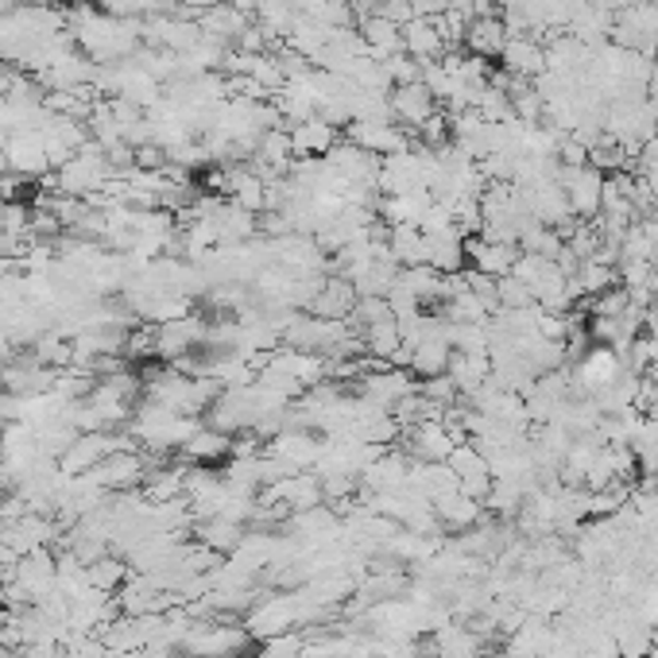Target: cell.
Returning a JSON list of instances; mask_svg holds the SVG:
<instances>
[{
    "label": "cell",
    "instance_id": "23",
    "mask_svg": "<svg viewBox=\"0 0 658 658\" xmlns=\"http://www.w3.org/2000/svg\"><path fill=\"white\" fill-rule=\"evenodd\" d=\"M570 279H573V287H577V295H582V299H593V295H605L608 287H615V283H620V275H615V267H608V264L582 260Z\"/></svg>",
    "mask_w": 658,
    "mask_h": 658
},
{
    "label": "cell",
    "instance_id": "8",
    "mask_svg": "<svg viewBox=\"0 0 658 658\" xmlns=\"http://www.w3.org/2000/svg\"><path fill=\"white\" fill-rule=\"evenodd\" d=\"M318 454H322V442H318L310 430L287 427V430H279V434H275V442H272V457H279V462L287 465L291 472L314 469Z\"/></svg>",
    "mask_w": 658,
    "mask_h": 658
},
{
    "label": "cell",
    "instance_id": "3",
    "mask_svg": "<svg viewBox=\"0 0 658 658\" xmlns=\"http://www.w3.org/2000/svg\"><path fill=\"white\" fill-rule=\"evenodd\" d=\"M349 140L357 147H364V152L387 159V155L410 152L415 132H407L403 124H395V120H349Z\"/></svg>",
    "mask_w": 658,
    "mask_h": 658
},
{
    "label": "cell",
    "instance_id": "1",
    "mask_svg": "<svg viewBox=\"0 0 658 658\" xmlns=\"http://www.w3.org/2000/svg\"><path fill=\"white\" fill-rule=\"evenodd\" d=\"M558 187L565 190L573 210V222H597L600 217V194H605V175L593 167H562L558 163Z\"/></svg>",
    "mask_w": 658,
    "mask_h": 658
},
{
    "label": "cell",
    "instance_id": "22",
    "mask_svg": "<svg viewBox=\"0 0 658 658\" xmlns=\"http://www.w3.org/2000/svg\"><path fill=\"white\" fill-rule=\"evenodd\" d=\"M395 283H399L403 291L415 295L422 310H427L430 302L442 299V275H438L434 267H427V264H419V267H399V275H395Z\"/></svg>",
    "mask_w": 658,
    "mask_h": 658
},
{
    "label": "cell",
    "instance_id": "15",
    "mask_svg": "<svg viewBox=\"0 0 658 658\" xmlns=\"http://www.w3.org/2000/svg\"><path fill=\"white\" fill-rule=\"evenodd\" d=\"M430 205H434V194H430V190L387 194V198H380V217H384L387 225H419Z\"/></svg>",
    "mask_w": 658,
    "mask_h": 658
},
{
    "label": "cell",
    "instance_id": "9",
    "mask_svg": "<svg viewBox=\"0 0 658 658\" xmlns=\"http://www.w3.org/2000/svg\"><path fill=\"white\" fill-rule=\"evenodd\" d=\"M357 32H360V39H364L368 59L384 62V59H392V55L403 51V24H395V20L380 16V12H372V16H364V20H357Z\"/></svg>",
    "mask_w": 658,
    "mask_h": 658
},
{
    "label": "cell",
    "instance_id": "20",
    "mask_svg": "<svg viewBox=\"0 0 658 658\" xmlns=\"http://www.w3.org/2000/svg\"><path fill=\"white\" fill-rule=\"evenodd\" d=\"M434 512H438V519H442V527H454L457 535H462V530L477 527L484 507H480V500L465 497L462 488H457V492H445V497L434 500Z\"/></svg>",
    "mask_w": 658,
    "mask_h": 658
},
{
    "label": "cell",
    "instance_id": "5",
    "mask_svg": "<svg viewBox=\"0 0 658 658\" xmlns=\"http://www.w3.org/2000/svg\"><path fill=\"white\" fill-rule=\"evenodd\" d=\"M504 70L519 82H535L539 74H547V44L535 35H507V47L500 55Z\"/></svg>",
    "mask_w": 658,
    "mask_h": 658
},
{
    "label": "cell",
    "instance_id": "6",
    "mask_svg": "<svg viewBox=\"0 0 658 658\" xmlns=\"http://www.w3.org/2000/svg\"><path fill=\"white\" fill-rule=\"evenodd\" d=\"M434 112H438V101L422 82H407V86L392 89V117L399 120L407 132H419Z\"/></svg>",
    "mask_w": 658,
    "mask_h": 658
},
{
    "label": "cell",
    "instance_id": "7",
    "mask_svg": "<svg viewBox=\"0 0 658 658\" xmlns=\"http://www.w3.org/2000/svg\"><path fill=\"white\" fill-rule=\"evenodd\" d=\"M515 260H519V244H500V240H484V237L465 240V264L492 275V279L512 275Z\"/></svg>",
    "mask_w": 658,
    "mask_h": 658
},
{
    "label": "cell",
    "instance_id": "28",
    "mask_svg": "<svg viewBox=\"0 0 658 658\" xmlns=\"http://www.w3.org/2000/svg\"><path fill=\"white\" fill-rule=\"evenodd\" d=\"M627 307H632V291H627V287H608L605 295H593L589 314L593 318H620V314H627Z\"/></svg>",
    "mask_w": 658,
    "mask_h": 658
},
{
    "label": "cell",
    "instance_id": "21",
    "mask_svg": "<svg viewBox=\"0 0 658 658\" xmlns=\"http://www.w3.org/2000/svg\"><path fill=\"white\" fill-rule=\"evenodd\" d=\"M387 244L399 267H419L427 264V237L419 225H387Z\"/></svg>",
    "mask_w": 658,
    "mask_h": 658
},
{
    "label": "cell",
    "instance_id": "18",
    "mask_svg": "<svg viewBox=\"0 0 658 658\" xmlns=\"http://www.w3.org/2000/svg\"><path fill=\"white\" fill-rule=\"evenodd\" d=\"M434 655L438 658H477L484 655V635L465 624H445L434 632Z\"/></svg>",
    "mask_w": 658,
    "mask_h": 658
},
{
    "label": "cell",
    "instance_id": "27",
    "mask_svg": "<svg viewBox=\"0 0 658 658\" xmlns=\"http://www.w3.org/2000/svg\"><path fill=\"white\" fill-rule=\"evenodd\" d=\"M380 67H384V74H387V82H392V89L395 86H407V82H422V62L410 59L407 51L392 55V59H384Z\"/></svg>",
    "mask_w": 658,
    "mask_h": 658
},
{
    "label": "cell",
    "instance_id": "30",
    "mask_svg": "<svg viewBox=\"0 0 658 658\" xmlns=\"http://www.w3.org/2000/svg\"><path fill=\"white\" fill-rule=\"evenodd\" d=\"M202 539H205V547H214V550H237L240 527L232 519H210L202 527Z\"/></svg>",
    "mask_w": 658,
    "mask_h": 658
},
{
    "label": "cell",
    "instance_id": "19",
    "mask_svg": "<svg viewBox=\"0 0 658 658\" xmlns=\"http://www.w3.org/2000/svg\"><path fill=\"white\" fill-rule=\"evenodd\" d=\"M202 32L205 35H214V39H222V44H237L240 32L252 24V16H244V12H237L232 4H225V0H214L210 9L202 12Z\"/></svg>",
    "mask_w": 658,
    "mask_h": 658
},
{
    "label": "cell",
    "instance_id": "16",
    "mask_svg": "<svg viewBox=\"0 0 658 658\" xmlns=\"http://www.w3.org/2000/svg\"><path fill=\"white\" fill-rule=\"evenodd\" d=\"M445 376L454 380L462 399H469L472 392H480V387L488 384V376H492V360L472 357V352H454V357H450V368H445Z\"/></svg>",
    "mask_w": 658,
    "mask_h": 658
},
{
    "label": "cell",
    "instance_id": "29",
    "mask_svg": "<svg viewBox=\"0 0 658 658\" xmlns=\"http://www.w3.org/2000/svg\"><path fill=\"white\" fill-rule=\"evenodd\" d=\"M497 299H500V310H523V307H535L530 299V287L515 275H504L497 279Z\"/></svg>",
    "mask_w": 658,
    "mask_h": 658
},
{
    "label": "cell",
    "instance_id": "11",
    "mask_svg": "<svg viewBox=\"0 0 658 658\" xmlns=\"http://www.w3.org/2000/svg\"><path fill=\"white\" fill-rule=\"evenodd\" d=\"M454 450L457 442L442 419H427L419 427H410V454H415V462H450Z\"/></svg>",
    "mask_w": 658,
    "mask_h": 658
},
{
    "label": "cell",
    "instance_id": "12",
    "mask_svg": "<svg viewBox=\"0 0 658 658\" xmlns=\"http://www.w3.org/2000/svg\"><path fill=\"white\" fill-rule=\"evenodd\" d=\"M427 237V267L438 275H454L465 267V237L457 229L445 232H422Z\"/></svg>",
    "mask_w": 658,
    "mask_h": 658
},
{
    "label": "cell",
    "instance_id": "4",
    "mask_svg": "<svg viewBox=\"0 0 658 658\" xmlns=\"http://www.w3.org/2000/svg\"><path fill=\"white\" fill-rule=\"evenodd\" d=\"M357 302H360L357 287H352L345 275H325L322 287H318V295L310 299L307 314L325 318V322H349L352 310H357Z\"/></svg>",
    "mask_w": 658,
    "mask_h": 658
},
{
    "label": "cell",
    "instance_id": "14",
    "mask_svg": "<svg viewBox=\"0 0 658 658\" xmlns=\"http://www.w3.org/2000/svg\"><path fill=\"white\" fill-rule=\"evenodd\" d=\"M507 47V27L500 16H484V20H469L465 27V51L480 55V59H500Z\"/></svg>",
    "mask_w": 658,
    "mask_h": 658
},
{
    "label": "cell",
    "instance_id": "32",
    "mask_svg": "<svg viewBox=\"0 0 658 658\" xmlns=\"http://www.w3.org/2000/svg\"><path fill=\"white\" fill-rule=\"evenodd\" d=\"M655 380H658V364H655Z\"/></svg>",
    "mask_w": 658,
    "mask_h": 658
},
{
    "label": "cell",
    "instance_id": "25",
    "mask_svg": "<svg viewBox=\"0 0 658 658\" xmlns=\"http://www.w3.org/2000/svg\"><path fill=\"white\" fill-rule=\"evenodd\" d=\"M445 337H450L454 352H472V357H488V349H492V322H480V325H454V322H450Z\"/></svg>",
    "mask_w": 658,
    "mask_h": 658
},
{
    "label": "cell",
    "instance_id": "13",
    "mask_svg": "<svg viewBox=\"0 0 658 658\" xmlns=\"http://www.w3.org/2000/svg\"><path fill=\"white\" fill-rule=\"evenodd\" d=\"M403 51H407L410 59H419V62L445 59V44H442V35H438L434 20H430V16L407 20V24H403Z\"/></svg>",
    "mask_w": 658,
    "mask_h": 658
},
{
    "label": "cell",
    "instance_id": "17",
    "mask_svg": "<svg viewBox=\"0 0 658 658\" xmlns=\"http://www.w3.org/2000/svg\"><path fill=\"white\" fill-rule=\"evenodd\" d=\"M445 330H450V325H445ZM450 357H454V345H450V337L434 334V337H427L422 345H415V349H410V372H415L419 380L442 376L445 368H450Z\"/></svg>",
    "mask_w": 658,
    "mask_h": 658
},
{
    "label": "cell",
    "instance_id": "31",
    "mask_svg": "<svg viewBox=\"0 0 658 658\" xmlns=\"http://www.w3.org/2000/svg\"><path fill=\"white\" fill-rule=\"evenodd\" d=\"M647 658H658V639H655V647H650V655Z\"/></svg>",
    "mask_w": 658,
    "mask_h": 658
},
{
    "label": "cell",
    "instance_id": "2",
    "mask_svg": "<svg viewBox=\"0 0 658 658\" xmlns=\"http://www.w3.org/2000/svg\"><path fill=\"white\" fill-rule=\"evenodd\" d=\"M410 392H419L415 384V372L410 368H372L357 380V395L368 403H376L384 410H395V403H403Z\"/></svg>",
    "mask_w": 658,
    "mask_h": 658
},
{
    "label": "cell",
    "instance_id": "10",
    "mask_svg": "<svg viewBox=\"0 0 658 658\" xmlns=\"http://www.w3.org/2000/svg\"><path fill=\"white\" fill-rule=\"evenodd\" d=\"M291 147H295V159H307V155H330V147L342 140V132H337V124H330V120H322L314 112V117L299 120V124H291Z\"/></svg>",
    "mask_w": 658,
    "mask_h": 658
},
{
    "label": "cell",
    "instance_id": "24",
    "mask_svg": "<svg viewBox=\"0 0 658 658\" xmlns=\"http://www.w3.org/2000/svg\"><path fill=\"white\" fill-rule=\"evenodd\" d=\"M364 349L372 352L376 360H395V352L403 349V334H399V322L395 318H384L376 325H364Z\"/></svg>",
    "mask_w": 658,
    "mask_h": 658
},
{
    "label": "cell",
    "instance_id": "26",
    "mask_svg": "<svg viewBox=\"0 0 658 658\" xmlns=\"http://www.w3.org/2000/svg\"><path fill=\"white\" fill-rule=\"evenodd\" d=\"M182 450H187V457H194V462H217L222 454H229V438H225L222 430H202V427H198V434L190 438Z\"/></svg>",
    "mask_w": 658,
    "mask_h": 658
}]
</instances>
